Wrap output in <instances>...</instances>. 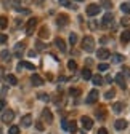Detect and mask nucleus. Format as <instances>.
Segmentation results:
<instances>
[{
  "label": "nucleus",
  "instance_id": "obj_14",
  "mask_svg": "<svg viewBox=\"0 0 130 134\" xmlns=\"http://www.w3.org/2000/svg\"><path fill=\"white\" fill-rule=\"evenodd\" d=\"M96 56H98L100 59H108L111 54H109V51H108V49H104V48H103V49H98V53H96Z\"/></svg>",
  "mask_w": 130,
  "mask_h": 134
},
{
  "label": "nucleus",
  "instance_id": "obj_8",
  "mask_svg": "<svg viewBox=\"0 0 130 134\" xmlns=\"http://www.w3.org/2000/svg\"><path fill=\"white\" fill-rule=\"evenodd\" d=\"M31 81H32V85L34 86H40V85H43V78L40 77V75H37V74H34L31 77Z\"/></svg>",
  "mask_w": 130,
  "mask_h": 134
},
{
  "label": "nucleus",
  "instance_id": "obj_43",
  "mask_svg": "<svg viewBox=\"0 0 130 134\" xmlns=\"http://www.w3.org/2000/svg\"><path fill=\"white\" fill-rule=\"evenodd\" d=\"M98 134H108V131L104 128H101V129H98Z\"/></svg>",
  "mask_w": 130,
  "mask_h": 134
},
{
  "label": "nucleus",
  "instance_id": "obj_32",
  "mask_svg": "<svg viewBox=\"0 0 130 134\" xmlns=\"http://www.w3.org/2000/svg\"><path fill=\"white\" fill-rule=\"evenodd\" d=\"M68 69H69V70H76V69H77L76 61H69V62H68Z\"/></svg>",
  "mask_w": 130,
  "mask_h": 134
},
{
  "label": "nucleus",
  "instance_id": "obj_37",
  "mask_svg": "<svg viewBox=\"0 0 130 134\" xmlns=\"http://www.w3.org/2000/svg\"><path fill=\"white\" fill-rule=\"evenodd\" d=\"M76 42H77V35H76V34H71V35H69V43L74 45Z\"/></svg>",
  "mask_w": 130,
  "mask_h": 134
},
{
  "label": "nucleus",
  "instance_id": "obj_29",
  "mask_svg": "<svg viewBox=\"0 0 130 134\" xmlns=\"http://www.w3.org/2000/svg\"><path fill=\"white\" fill-rule=\"evenodd\" d=\"M121 10H122V13L130 14V5H128V3H122V5H121Z\"/></svg>",
  "mask_w": 130,
  "mask_h": 134
},
{
  "label": "nucleus",
  "instance_id": "obj_36",
  "mask_svg": "<svg viewBox=\"0 0 130 134\" xmlns=\"http://www.w3.org/2000/svg\"><path fill=\"white\" fill-rule=\"evenodd\" d=\"M68 129H69L71 132H74V131L77 129V126H76V123H74V121H71V123H68Z\"/></svg>",
  "mask_w": 130,
  "mask_h": 134
},
{
  "label": "nucleus",
  "instance_id": "obj_10",
  "mask_svg": "<svg viewBox=\"0 0 130 134\" xmlns=\"http://www.w3.org/2000/svg\"><path fill=\"white\" fill-rule=\"evenodd\" d=\"M116 81H117V85L121 86V88H127V83H125V77H124V74H117L116 75Z\"/></svg>",
  "mask_w": 130,
  "mask_h": 134
},
{
  "label": "nucleus",
  "instance_id": "obj_11",
  "mask_svg": "<svg viewBox=\"0 0 130 134\" xmlns=\"http://www.w3.org/2000/svg\"><path fill=\"white\" fill-rule=\"evenodd\" d=\"M112 23H114V16H112L111 13H106L104 18H103V24H104V26H111Z\"/></svg>",
  "mask_w": 130,
  "mask_h": 134
},
{
  "label": "nucleus",
  "instance_id": "obj_17",
  "mask_svg": "<svg viewBox=\"0 0 130 134\" xmlns=\"http://www.w3.org/2000/svg\"><path fill=\"white\" fill-rule=\"evenodd\" d=\"M127 126H128V123H127L125 120H117V121H116V129H119V131L125 129Z\"/></svg>",
  "mask_w": 130,
  "mask_h": 134
},
{
  "label": "nucleus",
  "instance_id": "obj_7",
  "mask_svg": "<svg viewBox=\"0 0 130 134\" xmlns=\"http://www.w3.org/2000/svg\"><path fill=\"white\" fill-rule=\"evenodd\" d=\"M98 100V91L96 90H92L88 93V97H87V104H95Z\"/></svg>",
  "mask_w": 130,
  "mask_h": 134
},
{
  "label": "nucleus",
  "instance_id": "obj_2",
  "mask_svg": "<svg viewBox=\"0 0 130 134\" xmlns=\"http://www.w3.org/2000/svg\"><path fill=\"white\" fill-rule=\"evenodd\" d=\"M36 26H37V18H31L27 26H26V34H27V35H32V34H34Z\"/></svg>",
  "mask_w": 130,
  "mask_h": 134
},
{
  "label": "nucleus",
  "instance_id": "obj_47",
  "mask_svg": "<svg viewBox=\"0 0 130 134\" xmlns=\"http://www.w3.org/2000/svg\"><path fill=\"white\" fill-rule=\"evenodd\" d=\"M76 2H84V0H76Z\"/></svg>",
  "mask_w": 130,
  "mask_h": 134
},
{
  "label": "nucleus",
  "instance_id": "obj_19",
  "mask_svg": "<svg viewBox=\"0 0 130 134\" xmlns=\"http://www.w3.org/2000/svg\"><path fill=\"white\" fill-rule=\"evenodd\" d=\"M90 80L93 81V85H96V86L103 85V78H101L100 75H92V78H90Z\"/></svg>",
  "mask_w": 130,
  "mask_h": 134
},
{
  "label": "nucleus",
  "instance_id": "obj_22",
  "mask_svg": "<svg viewBox=\"0 0 130 134\" xmlns=\"http://www.w3.org/2000/svg\"><path fill=\"white\" fill-rule=\"evenodd\" d=\"M100 7H103V8H112V2L111 0H100Z\"/></svg>",
  "mask_w": 130,
  "mask_h": 134
},
{
  "label": "nucleus",
  "instance_id": "obj_30",
  "mask_svg": "<svg viewBox=\"0 0 130 134\" xmlns=\"http://www.w3.org/2000/svg\"><path fill=\"white\" fill-rule=\"evenodd\" d=\"M7 24H8V19H7V18H3V16H0V29H5V27H7Z\"/></svg>",
  "mask_w": 130,
  "mask_h": 134
},
{
  "label": "nucleus",
  "instance_id": "obj_31",
  "mask_svg": "<svg viewBox=\"0 0 130 134\" xmlns=\"http://www.w3.org/2000/svg\"><path fill=\"white\" fill-rule=\"evenodd\" d=\"M69 94L74 96V97H77V96L80 94V90H79V88H71V90H69Z\"/></svg>",
  "mask_w": 130,
  "mask_h": 134
},
{
  "label": "nucleus",
  "instance_id": "obj_16",
  "mask_svg": "<svg viewBox=\"0 0 130 134\" xmlns=\"http://www.w3.org/2000/svg\"><path fill=\"white\" fill-rule=\"evenodd\" d=\"M23 67H26V69H29V70H36V65L31 64V62H19V64H18V69L21 70Z\"/></svg>",
  "mask_w": 130,
  "mask_h": 134
},
{
  "label": "nucleus",
  "instance_id": "obj_5",
  "mask_svg": "<svg viewBox=\"0 0 130 134\" xmlns=\"http://www.w3.org/2000/svg\"><path fill=\"white\" fill-rule=\"evenodd\" d=\"M42 120H43L45 123H48V125L53 123V115H52V112L48 110V109H45V110L42 112Z\"/></svg>",
  "mask_w": 130,
  "mask_h": 134
},
{
  "label": "nucleus",
  "instance_id": "obj_15",
  "mask_svg": "<svg viewBox=\"0 0 130 134\" xmlns=\"http://www.w3.org/2000/svg\"><path fill=\"white\" fill-rule=\"evenodd\" d=\"M68 19H69V18H68L66 14H59L58 19H56V23H58V26H66V24H68Z\"/></svg>",
  "mask_w": 130,
  "mask_h": 134
},
{
  "label": "nucleus",
  "instance_id": "obj_13",
  "mask_svg": "<svg viewBox=\"0 0 130 134\" xmlns=\"http://www.w3.org/2000/svg\"><path fill=\"white\" fill-rule=\"evenodd\" d=\"M55 45H56V48H59L61 51H66V43H64V40L63 38H55Z\"/></svg>",
  "mask_w": 130,
  "mask_h": 134
},
{
  "label": "nucleus",
  "instance_id": "obj_20",
  "mask_svg": "<svg viewBox=\"0 0 130 134\" xmlns=\"http://www.w3.org/2000/svg\"><path fill=\"white\" fill-rule=\"evenodd\" d=\"M121 40H122V43H128V42H130V30H125V32H122Z\"/></svg>",
  "mask_w": 130,
  "mask_h": 134
},
{
  "label": "nucleus",
  "instance_id": "obj_48",
  "mask_svg": "<svg viewBox=\"0 0 130 134\" xmlns=\"http://www.w3.org/2000/svg\"><path fill=\"white\" fill-rule=\"evenodd\" d=\"M13 2H19V0H13Z\"/></svg>",
  "mask_w": 130,
  "mask_h": 134
},
{
  "label": "nucleus",
  "instance_id": "obj_23",
  "mask_svg": "<svg viewBox=\"0 0 130 134\" xmlns=\"http://www.w3.org/2000/svg\"><path fill=\"white\" fill-rule=\"evenodd\" d=\"M39 35H40V38H48V37H50V32H48V29H47V27H42Z\"/></svg>",
  "mask_w": 130,
  "mask_h": 134
},
{
  "label": "nucleus",
  "instance_id": "obj_40",
  "mask_svg": "<svg viewBox=\"0 0 130 134\" xmlns=\"http://www.w3.org/2000/svg\"><path fill=\"white\" fill-rule=\"evenodd\" d=\"M108 69H109L108 64H100V65H98V70H108Z\"/></svg>",
  "mask_w": 130,
  "mask_h": 134
},
{
  "label": "nucleus",
  "instance_id": "obj_1",
  "mask_svg": "<svg viewBox=\"0 0 130 134\" xmlns=\"http://www.w3.org/2000/svg\"><path fill=\"white\" fill-rule=\"evenodd\" d=\"M82 48L85 49L87 53H92L93 49H95V40H93V37H90V35L84 37V40H82Z\"/></svg>",
  "mask_w": 130,
  "mask_h": 134
},
{
  "label": "nucleus",
  "instance_id": "obj_33",
  "mask_svg": "<svg viewBox=\"0 0 130 134\" xmlns=\"http://www.w3.org/2000/svg\"><path fill=\"white\" fill-rule=\"evenodd\" d=\"M58 2H59L61 7H68V8H71V2H69V0H58Z\"/></svg>",
  "mask_w": 130,
  "mask_h": 134
},
{
  "label": "nucleus",
  "instance_id": "obj_3",
  "mask_svg": "<svg viewBox=\"0 0 130 134\" xmlns=\"http://www.w3.org/2000/svg\"><path fill=\"white\" fill-rule=\"evenodd\" d=\"M100 10H101V7L100 5H96V3H90L88 7H87V14L88 16H96L100 13Z\"/></svg>",
  "mask_w": 130,
  "mask_h": 134
},
{
  "label": "nucleus",
  "instance_id": "obj_39",
  "mask_svg": "<svg viewBox=\"0 0 130 134\" xmlns=\"http://www.w3.org/2000/svg\"><path fill=\"white\" fill-rule=\"evenodd\" d=\"M7 42H8V37L5 34H0V43H7Z\"/></svg>",
  "mask_w": 130,
  "mask_h": 134
},
{
  "label": "nucleus",
  "instance_id": "obj_35",
  "mask_svg": "<svg viewBox=\"0 0 130 134\" xmlns=\"http://www.w3.org/2000/svg\"><path fill=\"white\" fill-rule=\"evenodd\" d=\"M121 24H122V26H130V18H128V16L122 18V19H121Z\"/></svg>",
  "mask_w": 130,
  "mask_h": 134
},
{
  "label": "nucleus",
  "instance_id": "obj_25",
  "mask_svg": "<svg viewBox=\"0 0 130 134\" xmlns=\"http://www.w3.org/2000/svg\"><path fill=\"white\" fill-rule=\"evenodd\" d=\"M111 61L116 62V64H117V62H122V61H124V56H122V54H112V56H111Z\"/></svg>",
  "mask_w": 130,
  "mask_h": 134
},
{
  "label": "nucleus",
  "instance_id": "obj_21",
  "mask_svg": "<svg viewBox=\"0 0 130 134\" xmlns=\"http://www.w3.org/2000/svg\"><path fill=\"white\" fill-rule=\"evenodd\" d=\"M10 51H7V49H3V51L2 53H0V59H2L3 62H7V61H10Z\"/></svg>",
  "mask_w": 130,
  "mask_h": 134
},
{
  "label": "nucleus",
  "instance_id": "obj_4",
  "mask_svg": "<svg viewBox=\"0 0 130 134\" xmlns=\"http://www.w3.org/2000/svg\"><path fill=\"white\" fill-rule=\"evenodd\" d=\"M13 118H14V112H13V110H5V112L2 113V121H3V123H10Z\"/></svg>",
  "mask_w": 130,
  "mask_h": 134
},
{
  "label": "nucleus",
  "instance_id": "obj_6",
  "mask_svg": "<svg viewBox=\"0 0 130 134\" xmlns=\"http://www.w3.org/2000/svg\"><path fill=\"white\" fill-rule=\"evenodd\" d=\"M80 121H82L84 129H92V128H93V120L90 118V116H82V118H80Z\"/></svg>",
  "mask_w": 130,
  "mask_h": 134
},
{
  "label": "nucleus",
  "instance_id": "obj_24",
  "mask_svg": "<svg viewBox=\"0 0 130 134\" xmlns=\"http://www.w3.org/2000/svg\"><path fill=\"white\" fill-rule=\"evenodd\" d=\"M122 109H124V104H122V102H116L114 105H112V110H114L116 113H121Z\"/></svg>",
  "mask_w": 130,
  "mask_h": 134
},
{
  "label": "nucleus",
  "instance_id": "obj_45",
  "mask_svg": "<svg viewBox=\"0 0 130 134\" xmlns=\"http://www.w3.org/2000/svg\"><path fill=\"white\" fill-rule=\"evenodd\" d=\"M43 48H45V46H43L40 42H37V49H43Z\"/></svg>",
  "mask_w": 130,
  "mask_h": 134
},
{
  "label": "nucleus",
  "instance_id": "obj_34",
  "mask_svg": "<svg viewBox=\"0 0 130 134\" xmlns=\"http://www.w3.org/2000/svg\"><path fill=\"white\" fill-rule=\"evenodd\" d=\"M8 134H19V128L18 126H11L10 131H8Z\"/></svg>",
  "mask_w": 130,
  "mask_h": 134
},
{
  "label": "nucleus",
  "instance_id": "obj_27",
  "mask_svg": "<svg viewBox=\"0 0 130 134\" xmlns=\"http://www.w3.org/2000/svg\"><path fill=\"white\" fill-rule=\"evenodd\" d=\"M82 78H84V80H90V78H92V72H90L88 69H84V70H82Z\"/></svg>",
  "mask_w": 130,
  "mask_h": 134
},
{
  "label": "nucleus",
  "instance_id": "obj_18",
  "mask_svg": "<svg viewBox=\"0 0 130 134\" xmlns=\"http://www.w3.org/2000/svg\"><path fill=\"white\" fill-rule=\"evenodd\" d=\"M5 80L10 83V85H13V86H14V85H18V78H16L14 75H11V74H8V75L5 77Z\"/></svg>",
  "mask_w": 130,
  "mask_h": 134
},
{
  "label": "nucleus",
  "instance_id": "obj_44",
  "mask_svg": "<svg viewBox=\"0 0 130 134\" xmlns=\"http://www.w3.org/2000/svg\"><path fill=\"white\" fill-rule=\"evenodd\" d=\"M61 126H63V129H68V121H61Z\"/></svg>",
  "mask_w": 130,
  "mask_h": 134
},
{
  "label": "nucleus",
  "instance_id": "obj_42",
  "mask_svg": "<svg viewBox=\"0 0 130 134\" xmlns=\"http://www.w3.org/2000/svg\"><path fill=\"white\" fill-rule=\"evenodd\" d=\"M90 29H93V30L96 29V24H95V21H90Z\"/></svg>",
  "mask_w": 130,
  "mask_h": 134
},
{
  "label": "nucleus",
  "instance_id": "obj_26",
  "mask_svg": "<svg viewBox=\"0 0 130 134\" xmlns=\"http://www.w3.org/2000/svg\"><path fill=\"white\" fill-rule=\"evenodd\" d=\"M104 115H106V112H104V107H100L98 110H96V116H98L100 120H103V118H104Z\"/></svg>",
  "mask_w": 130,
  "mask_h": 134
},
{
  "label": "nucleus",
  "instance_id": "obj_9",
  "mask_svg": "<svg viewBox=\"0 0 130 134\" xmlns=\"http://www.w3.org/2000/svg\"><path fill=\"white\" fill-rule=\"evenodd\" d=\"M23 51H24V43H23V42L16 43V45H14V54H16V58H21Z\"/></svg>",
  "mask_w": 130,
  "mask_h": 134
},
{
  "label": "nucleus",
  "instance_id": "obj_28",
  "mask_svg": "<svg viewBox=\"0 0 130 134\" xmlns=\"http://www.w3.org/2000/svg\"><path fill=\"white\" fill-rule=\"evenodd\" d=\"M114 96H116V91L114 90H109V91L104 93V99H112Z\"/></svg>",
  "mask_w": 130,
  "mask_h": 134
},
{
  "label": "nucleus",
  "instance_id": "obj_12",
  "mask_svg": "<svg viewBox=\"0 0 130 134\" xmlns=\"http://www.w3.org/2000/svg\"><path fill=\"white\" fill-rule=\"evenodd\" d=\"M21 125H23L24 128L31 126V125H32V116H31V115H24L23 118H21Z\"/></svg>",
  "mask_w": 130,
  "mask_h": 134
},
{
  "label": "nucleus",
  "instance_id": "obj_46",
  "mask_svg": "<svg viewBox=\"0 0 130 134\" xmlns=\"http://www.w3.org/2000/svg\"><path fill=\"white\" fill-rule=\"evenodd\" d=\"M37 129H43V125L42 123H37Z\"/></svg>",
  "mask_w": 130,
  "mask_h": 134
},
{
  "label": "nucleus",
  "instance_id": "obj_38",
  "mask_svg": "<svg viewBox=\"0 0 130 134\" xmlns=\"http://www.w3.org/2000/svg\"><path fill=\"white\" fill-rule=\"evenodd\" d=\"M39 99H40V100H47V102H48V100H50V97H48V94H45V93H40V94H39Z\"/></svg>",
  "mask_w": 130,
  "mask_h": 134
},
{
  "label": "nucleus",
  "instance_id": "obj_41",
  "mask_svg": "<svg viewBox=\"0 0 130 134\" xmlns=\"http://www.w3.org/2000/svg\"><path fill=\"white\" fill-rule=\"evenodd\" d=\"M5 109V100H2V99H0V112H2Z\"/></svg>",
  "mask_w": 130,
  "mask_h": 134
}]
</instances>
